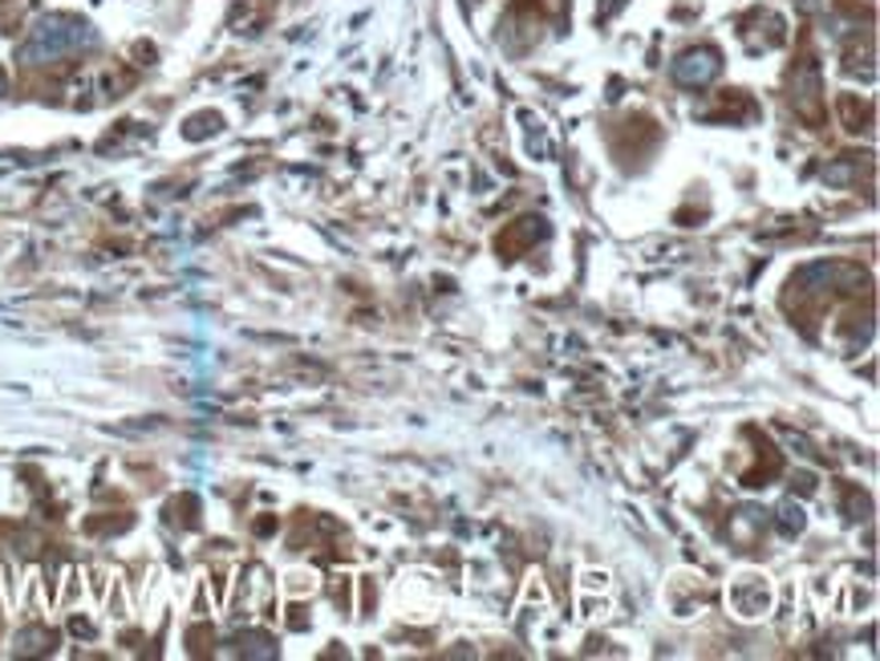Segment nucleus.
<instances>
[{
    "label": "nucleus",
    "mask_w": 880,
    "mask_h": 661,
    "mask_svg": "<svg viewBox=\"0 0 880 661\" xmlns=\"http://www.w3.org/2000/svg\"><path fill=\"white\" fill-rule=\"evenodd\" d=\"M90 45H98V33L86 21H77V17H45L21 45V62L50 65L62 62V57H74V53L90 50Z\"/></svg>",
    "instance_id": "obj_1"
},
{
    "label": "nucleus",
    "mask_w": 880,
    "mask_h": 661,
    "mask_svg": "<svg viewBox=\"0 0 880 661\" xmlns=\"http://www.w3.org/2000/svg\"><path fill=\"white\" fill-rule=\"evenodd\" d=\"M670 74H673V82L685 86V90L706 86V82H714V77L722 74V53L710 50V45H702V50H685L682 57L670 65Z\"/></svg>",
    "instance_id": "obj_2"
},
{
    "label": "nucleus",
    "mask_w": 880,
    "mask_h": 661,
    "mask_svg": "<svg viewBox=\"0 0 880 661\" xmlns=\"http://www.w3.org/2000/svg\"><path fill=\"white\" fill-rule=\"evenodd\" d=\"M792 106L804 114L807 123H819V70L804 62L792 77Z\"/></svg>",
    "instance_id": "obj_3"
},
{
    "label": "nucleus",
    "mask_w": 880,
    "mask_h": 661,
    "mask_svg": "<svg viewBox=\"0 0 880 661\" xmlns=\"http://www.w3.org/2000/svg\"><path fill=\"white\" fill-rule=\"evenodd\" d=\"M779 524H783V532H787V536H792V532H799V527H804V512H799V507H795V503H783L779 507Z\"/></svg>",
    "instance_id": "obj_4"
},
{
    "label": "nucleus",
    "mask_w": 880,
    "mask_h": 661,
    "mask_svg": "<svg viewBox=\"0 0 880 661\" xmlns=\"http://www.w3.org/2000/svg\"><path fill=\"white\" fill-rule=\"evenodd\" d=\"M4 86H9V77H4V70H0V94H4Z\"/></svg>",
    "instance_id": "obj_5"
}]
</instances>
